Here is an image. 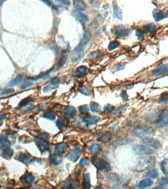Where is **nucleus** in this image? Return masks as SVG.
Segmentation results:
<instances>
[{
    "mask_svg": "<svg viewBox=\"0 0 168 189\" xmlns=\"http://www.w3.org/2000/svg\"><path fill=\"white\" fill-rule=\"evenodd\" d=\"M153 16L157 22H159V21L162 20L165 18L164 13L163 11L160 10V9H154L153 12Z\"/></svg>",
    "mask_w": 168,
    "mask_h": 189,
    "instance_id": "nucleus-16",
    "label": "nucleus"
},
{
    "mask_svg": "<svg viewBox=\"0 0 168 189\" xmlns=\"http://www.w3.org/2000/svg\"><path fill=\"white\" fill-rule=\"evenodd\" d=\"M73 3H74V8H75L76 9H78V10H84V9H86L85 3H84L83 1H81V0H74V1H73Z\"/></svg>",
    "mask_w": 168,
    "mask_h": 189,
    "instance_id": "nucleus-23",
    "label": "nucleus"
},
{
    "mask_svg": "<svg viewBox=\"0 0 168 189\" xmlns=\"http://www.w3.org/2000/svg\"><path fill=\"white\" fill-rule=\"evenodd\" d=\"M153 189H164V187H162V186H158V187H155Z\"/></svg>",
    "mask_w": 168,
    "mask_h": 189,
    "instance_id": "nucleus-59",
    "label": "nucleus"
},
{
    "mask_svg": "<svg viewBox=\"0 0 168 189\" xmlns=\"http://www.w3.org/2000/svg\"><path fill=\"white\" fill-rule=\"evenodd\" d=\"M125 64H119V66L117 67V70L118 71H120V70H122L125 68Z\"/></svg>",
    "mask_w": 168,
    "mask_h": 189,
    "instance_id": "nucleus-56",
    "label": "nucleus"
},
{
    "mask_svg": "<svg viewBox=\"0 0 168 189\" xmlns=\"http://www.w3.org/2000/svg\"><path fill=\"white\" fill-rule=\"evenodd\" d=\"M79 112L82 113V114H86V113H88L89 112V107H88V105H84L80 106V107H79Z\"/></svg>",
    "mask_w": 168,
    "mask_h": 189,
    "instance_id": "nucleus-37",
    "label": "nucleus"
},
{
    "mask_svg": "<svg viewBox=\"0 0 168 189\" xmlns=\"http://www.w3.org/2000/svg\"><path fill=\"white\" fill-rule=\"evenodd\" d=\"M156 163V160L154 157H145V158L142 159L140 161V164H139V168L140 169H145L149 167L153 166Z\"/></svg>",
    "mask_w": 168,
    "mask_h": 189,
    "instance_id": "nucleus-6",
    "label": "nucleus"
},
{
    "mask_svg": "<svg viewBox=\"0 0 168 189\" xmlns=\"http://www.w3.org/2000/svg\"><path fill=\"white\" fill-rule=\"evenodd\" d=\"M31 101H32V99H31L30 97H28V98H26V99H24L22 100L20 103V107L26 106V105H28L30 102H31Z\"/></svg>",
    "mask_w": 168,
    "mask_h": 189,
    "instance_id": "nucleus-38",
    "label": "nucleus"
},
{
    "mask_svg": "<svg viewBox=\"0 0 168 189\" xmlns=\"http://www.w3.org/2000/svg\"><path fill=\"white\" fill-rule=\"evenodd\" d=\"M37 136H40L41 139H44V140H47V139H49V137H50V136H49L48 133H41V132L37 133Z\"/></svg>",
    "mask_w": 168,
    "mask_h": 189,
    "instance_id": "nucleus-46",
    "label": "nucleus"
},
{
    "mask_svg": "<svg viewBox=\"0 0 168 189\" xmlns=\"http://www.w3.org/2000/svg\"><path fill=\"white\" fill-rule=\"evenodd\" d=\"M90 39H91V35L89 33H86L82 37V39L80 41V43L78 45L76 48L74 49L71 55V60L72 62H78L82 58L83 55V52L84 51L85 46L88 44Z\"/></svg>",
    "mask_w": 168,
    "mask_h": 189,
    "instance_id": "nucleus-1",
    "label": "nucleus"
},
{
    "mask_svg": "<svg viewBox=\"0 0 168 189\" xmlns=\"http://www.w3.org/2000/svg\"><path fill=\"white\" fill-rule=\"evenodd\" d=\"M35 143H36L37 147H38L39 151H40L41 153L48 152L49 150H50V144L47 141L43 140L41 139H36Z\"/></svg>",
    "mask_w": 168,
    "mask_h": 189,
    "instance_id": "nucleus-8",
    "label": "nucleus"
},
{
    "mask_svg": "<svg viewBox=\"0 0 168 189\" xmlns=\"http://www.w3.org/2000/svg\"><path fill=\"white\" fill-rule=\"evenodd\" d=\"M88 163V159L86 158V157H84V158H82L80 161V163H79V166L80 167H82V168H84V167L87 166V164Z\"/></svg>",
    "mask_w": 168,
    "mask_h": 189,
    "instance_id": "nucleus-42",
    "label": "nucleus"
},
{
    "mask_svg": "<svg viewBox=\"0 0 168 189\" xmlns=\"http://www.w3.org/2000/svg\"><path fill=\"white\" fill-rule=\"evenodd\" d=\"M23 81V77L22 75H17V76L14 79H13L9 82V86H14V85H17L20 83H21Z\"/></svg>",
    "mask_w": 168,
    "mask_h": 189,
    "instance_id": "nucleus-29",
    "label": "nucleus"
},
{
    "mask_svg": "<svg viewBox=\"0 0 168 189\" xmlns=\"http://www.w3.org/2000/svg\"><path fill=\"white\" fill-rule=\"evenodd\" d=\"M52 70V69H51ZM51 70H50V71H48L47 72H46V73H43V74H41L40 76H37L36 77V78H28V80H30V81H36V80H39V79H41V78H43L44 77L47 76V75H48V74L51 72Z\"/></svg>",
    "mask_w": 168,
    "mask_h": 189,
    "instance_id": "nucleus-39",
    "label": "nucleus"
},
{
    "mask_svg": "<svg viewBox=\"0 0 168 189\" xmlns=\"http://www.w3.org/2000/svg\"><path fill=\"white\" fill-rule=\"evenodd\" d=\"M79 92H81L82 94H83L84 95H86V96H88V95H90V90L87 87H85V86H82V87H81L80 88H79Z\"/></svg>",
    "mask_w": 168,
    "mask_h": 189,
    "instance_id": "nucleus-36",
    "label": "nucleus"
},
{
    "mask_svg": "<svg viewBox=\"0 0 168 189\" xmlns=\"http://www.w3.org/2000/svg\"><path fill=\"white\" fill-rule=\"evenodd\" d=\"M121 97H122L124 100L128 99V95L125 91H122V93H121Z\"/></svg>",
    "mask_w": 168,
    "mask_h": 189,
    "instance_id": "nucleus-54",
    "label": "nucleus"
},
{
    "mask_svg": "<svg viewBox=\"0 0 168 189\" xmlns=\"http://www.w3.org/2000/svg\"><path fill=\"white\" fill-rule=\"evenodd\" d=\"M74 13H76L77 15L79 17H81V18L82 19H83V20H84V21H87V22H88V21L89 20V19H88V16H87L86 15H85V14H84V13H82V12H80V11H74Z\"/></svg>",
    "mask_w": 168,
    "mask_h": 189,
    "instance_id": "nucleus-40",
    "label": "nucleus"
},
{
    "mask_svg": "<svg viewBox=\"0 0 168 189\" xmlns=\"http://www.w3.org/2000/svg\"><path fill=\"white\" fill-rule=\"evenodd\" d=\"M103 109L105 113H111L112 112L113 110H115V107L113 105H109V104H108V105H105L103 108Z\"/></svg>",
    "mask_w": 168,
    "mask_h": 189,
    "instance_id": "nucleus-41",
    "label": "nucleus"
},
{
    "mask_svg": "<svg viewBox=\"0 0 168 189\" xmlns=\"http://www.w3.org/2000/svg\"><path fill=\"white\" fill-rule=\"evenodd\" d=\"M0 151H1V147H0Z\"/></svg>",
    "mask_w": 168,
    "mask_h": 189,
    "instance_id": "nucleus-62",
    "label": "nucleus"
},
{
    "mask_svg": "<svg viewBox=\"0 0 168 189\" xmlns=\"http://www.w3.org/2000/svg\"><path fill=\"white\" fill-rule=\"evenodd\" d=\"M82 155V151L79 148L76 147L71 151V152L67 155V158L72 161V162H76Z\"/></svg>",
    "mask_w": 168,
    "mask_h": 189,
    "instance_id": "nucleus-9",
    "label": "nucleus"
},
{
    "mask_svg": "<svg viewBox=\"0 0 168 189\" xmlns=\"http://www.w3.org/2000/svg\"><path fill=\"white\" fill-rule=\"evenodd\" d=\"M18 160L23 164H28L30 162H32L31 161V157L25 153H21L18 157Z\"/></svg>",
    "mask_w": 168,
    "mask_h": 189,
    "instance_id": "nucleus-19",
    "label": "nucleus"
},
{
    "mask_svg": "<svg viewBox=\"0 0 168 189\" xmlns=\"http://www.w3.org/2000/svg\"><path fill=\"white\" fill-rule=\"evenodd\" d=\"M95 189H105V188H103V187L99 186V187H97V188Z\"/></svg>",
    "mask_w": 168,
    "mask_h": 189,
    "instance_id": "nucleus-60",
    "label": "nucleus"
},
{
    "mask_svg": "<svg viewBox=\"0 0 168 189\" xmlns=\"http://www.w3.org/2000/svg\"><path fill=\"white\" fill-rule=\"evenodd\" d=\"M168 124V110L165 109V111H163V113L161 115V117L160 119L158 120L156 126H158L159 128L166 127Z\"/></svg>",
    "mask_w": 168,
    "mask_h": 189,
    "instance_id": "nucleus-10",
    "label": "nucleus"
},
{
    "mask_svg": "<svg viewBox=\"0 0 168 189\" xmlns=\"http://www.w3.org/2000/svg\"><path fill=\"white\" fill-rule=\"evenodd\" d=\"M131 32V30L128 28L127 26L123 25H119L115 26L114 29L115 35L118 36H125L129 35Z\"/></svg>",
    "mask_w": 168,
    "mask_h": 189,
    "instance_id": "nucleus-5",
    "label": "nucleus"
},
{
    "mask_svg": "<svg viewBox=\"0 0 168 189\" xmlns=\"http://www.w3.org/2000/svg\"><path fill=\"white\" fill-rule=\"evenodd\" d=\"M6 118V115L5 114H2V115H0V120L4 119Z\"/></svg>",
    "mask_w": 168,
    "mask_h": 189,
    "instance_id": "nucleus-58",
    "label": "nucleus"
},
{
    "mask_svg": "<svg viewBox=\"0 0 168 189\" xmlns=\"http://www.w3.org/2000/svg\"><path fill=\"white\" fill-rule=\"evenodd\" d=\"M168 70V66L167 64H162L160 67H158L157 68L156 70H154L153 72V74L155 75V76H159V75H161V74H163L164 73H167Z\"/></svg>",
    "mask_w": 168,
    "mask_h": 189,
    "instance_id": "nucleus-13",
    "label": "nucleus"
},
{
    "mask_svg": "<svg viewBox=\"0 0 168 189\" xmlns=\"http://www.w3.org/2000/svg\"><path fill=\"white\" fill-rule=\"evenodd\" d=\"M111 133L109 132H105V133H101L98 136V140L101 141L102 143H106L108 141L110 140V139H111Z\"/></svg>",
    "mask_w": 168,
    "mask_h": 189,
    "instance_id": "nucleus-18",
    "label": "nucleus"
},
{
    "mask_svg": "<svg viewBox=\"0 0 168 189\" xmlns=\"http://www.w3.org/2000/svg\"><path fill=\"white\" fill-rule=\"evenodd\" d=\"M90 174H85L83 176V188L84 189H91Z\"/></svg>",
    "mask_w": 168,
    "mask_h": 189,
    "instance_id": "nucleus-22",
    "label": "nucleus"
},
{
    "mask_svg": "<svg viewBox=\"0 0 168 189\" xmlns=\"http://www.w3.org/2000/svg\"><path fill=\"white\" fill-rule=\"evenodd\" d=\"M63 113H64V116L69 119H73L76 117L77 115L76 109L72 106V105H69V106L64 108Z\"/></svg>",
    "mask_w": 168,
    "mask_h": 189,
    "instance_id": "nucleus-7",
    "label": "nucleus"
},
{
    "mask_svg": "<svg viewBox=\"0 0 168 189\" xmlns=\"http://www.w3.org/2000/svg\"><path fill=\"white\" fill-rule=\"evenodd\" d=\"M62 161H63V159L58 154L55 153V154H52L50 156V162L54 165H56V166L59 165L62 163Z\"/></svg>",
    "mask_w": 168,
    "mask_h": 189,
    "instance_id": "nucleus-14",
    "label": "nucleus"
},
{
    "mask_svg": "<svg viewBox=\"0 0 168 189\" xmlns=\"http://www.w3.org/2000/svg\"><path fill=\"white\" fill-rule=\"evenodd\" d=\"M56 125H57V128H58V129H60V130L63 129V128L64 127V120L62 119L61 118H59L58 119H57V121Z\"/></svg>",
    "mask_w": 168,
    "mask_h": 189,
    "instance_id": "nucleus-43",
    "label": "nucleus"
},
{
    "mask_svg": "<svg viewBox=\"0 0 168 189\" xmlns=\"http://www.w3.org/2000/svg\"><path fill=\"white\" fill-rule=\"evenodd\" d=\"M119 47V43L118 42V41H111L109 44V47H108V49H109V51H113L115 49L118 48Z\"/></svg>",
    "mask_w": 168,
    "mask_h": 189,
    "instance_id": "nucleus-32",
    "label": "nucleus"
},
{
    "mask_svg": "<svg viewBox=\"0 0 168 189\" xmlns=\"http://www.w3.org/2000/svg\"><path fill=\"white\" fill-rule=\"evenodd\" d=\"M3 153L4 155L7 157H12L13 155V150L10 148V146H3Z\"/></svg>",
    "mask_w": 168,
    "mask_h": 189,
    "instance_id": "nucleus-27",
    "label": "nucleus"
},
{
    "mask_svg": "<svg viewBox=\"0 0 168 189\" xmlns=\"http://www.w3.org/2000/svg\"><path fill=\"white\" fill-rule=\"evenodd\" d=\"M102 20H102V17L99 16H97V18L94 19V20L93 21L92 23H91V25H93V24H94V23H97L96 27H98L99 25H100V24L102 23Z\"/></svg>",
    "mask_w": 168,
    "mask_h": 189,
    "instance_id": "nucleus-44",
    "label": "nucleus"
},
{
    "mask_svg": "<svg viewBox=\"0 0 168 189\" xmlns=\"http://www.w3.org/2000/svg\"><path fill=\"white\" fill-rule=\"evenodd\" d=\"M143 141L146 145L152 146L153 148H158V147L161 146V142L160 141L158 140H156V139L151 138V137L143 139Z\"/></svg>",
    "mask_w": 168,
    "mask_h": 189,
    "instance_id": "nucleus-12",
    "label": "nucleus"
},
{
    "mask_svg": "<svg viewBox=\"0 0 168 189\" xmlns=\"http://www.w3.org/2000/svg\"><path fill=\"white\" fill-rule=\"evenodd\" d=\"M160 183H161V185H163V186H164V185H167L168 178L167 177H163V178H161V180H160Z\"/></svg>",
    "mask_w": 168,
    "mask_h": 189,
    "instance_id": "nucleus-50",
    "label": "nucleus"
},
{
    "mask_svg": "<svg viewBox=\"0 0 168 189\" xmlns=\"http://www.w3.org/2000/svg\"><path fill=\"white\" fill-rule=\"evenodd\" d=\"M127 106H128V105H122L121 107H119L118 109H116L115 110L114 115H119L120 113H121V111H122V110L124 109V108H126Z\"/></svg>",
    "mask_w": 168,
    "mask_h": 189,
    "instance_id": "nucleus-47",
    "label": "nucleus"
},
{
    "mask_svg": "<svg viewBox=\"0 0 168 189\" xmlns=\"http://www.w3.org/2000/svg\"><path fill=\"white\" fill-rule=\"evenodd\" d=\"M159 103H167V95H165V97H163L160 99Z\"/></svg>",
    "mask_w": 168,
    "mask_h": 189,
    "instance_id": "nucleus-55",
    "label": "nucleus"
},
{
    "mask_svg": "<svg viewBox=\"0 0 168 189\" xmlns=\"http://www.w3.org/2000/svg\"><path fill=\"white\" fill-rule=\"evenodd\" d=\"M0 143H2L3 146H10V141L8 140V138L5 136H0Z\"/></svg>",
    "mask_w": 168,
    "mask_h": 189,
    "instance_id": "nucleus-33",
    "label": "nucleus"
},
{
    "mask_svg": "<svg viewBox=\"0 0 168 189\" xmlns=\"http://www.w3.org/2000/svg\"><path fill=\"white\" fill-rule=\"evenodd\" d=\"M33 83L32 82H24L23 84H22V85H21V88H23V89H24V88H26L30 87V86H31V85H33Z\"/></svg>",
    "mask_w": 168,
    "mask_h": 189,
    "instance_id": "nucleus-51",
    "label": "nucleus"
},
{
    "mask_svg": "<svg viewBox=\"0 0 168 189\" xmlns=\"http://www.w3.org/2000/svg\"><path fill=\"white\" fill-rule=\"evenodd\" d=\"M161 168L162 170V172L165 175H167L168 174V159H164L161 164Z\"/></svg>",
    "mask_w": 168,
    "mask_h": 189,
    "instance_id": "nucleus-26",
    "label": "nucleus"
},
{
    "mask_svg": "<svg viewBox=\"0 0 168 189\" xmlns=\"http://www.w3.org/2000/svg\"><path fill=\"white\" fill-rule=\"evenodd\" d=\"M66 61H67V56H62V57H61V59L59 60V62H58V67H59V68H61V67L63 66V65L65 64Z\"/></svg>",
    "mask_w": 168,
    "mask_h": 189,
    "instance_id": "nucleus-45",
    "label": "nucleus"
},
{
    "mask_svg": "<svg viewBox=\"0 0 168 189\" xmlns=\"http://www.w3.org/2000/svg\"><path fill=\"white\" fill-rule=\"evenodd\" d=\"M24 179H25V181L28 184H32L35 181V177L33 176L32 174H30V173H26L24 175Z\"/></svg>",
    "mask_w": 168,
    "mask_h": 189,
    "instance_id": "nucleus-30",
    "label": "nucleus"
},
{
    "mask_svg": "<svg viewBox=\"0 0 168 189\" xmlns=\"http://www.w3.org/2000/svg\"><path fill=\"white\" fill-rule=\"evenodd\" d=\"M92 164H94V166L96 168L99 169V170H103V171H108L110 169V165L108 163L107 161H105V160L99 157H94L92 159Z\"/></svg>",
    "mask_w": 168,
    "mask_h": 189,
    "instance_id": "nucleus-3",
    "label": "nucleus"
},
{
    "mask_svg": "<svg viewBox=\"0 0 168 189\" xmlns=\"http://www.w3.org/2000/svg\"><path fill=\"white\" fill-rule=\"evenodd\" d=\"M132 135L140 139L150 138L154 135V131L149 126H137L132 131Z\"/></svg>",
    "mask_w": 168,
    "mask_h": 189,
    "instance_id": "nucleus-2",
    "label": "nucleus"
},
{
    "mask_svg": "<svg viewBox=\"0 0 168 189\" xmlns=\"http://www.w3.org/2000/svg\"><path fill=\"white\" fill-rule=\"evenodd\" d=\"M136 35L138 39H142L144 36V33H143L142 31L137 30L136 32Z\"/></svg>",
    "mask_w": 168,
    "mask_h": 189,
    "instance_id": "nucleus-53",
    "label": "nucleus"
},
{
    "mask_svg": "<svg viewBox=\"0 0 168 189\" xmlns=\"http://www.w3.org/2000/svg\"><path fill=\"white\" fill-rule=\"evenodd\" d=\"M78 186V182L74 179H68L67 181L64 182L61 184L62 189H76Z\"/></svg>",
    "mask_w": 168,
    "mask_h": 189,
    "instance_id": "nucleus-11",
    "label": "nucleus"
},
{
    "mask_svg": "<svg viewBox=\"0 0 168 189\" xmlns=\"http://www.w3.org/2000/svg\"><path fill=\"white\" fill-rule=\"evenodd\" d=\"M57 2H58V3H62L63 4L67 5H70V2H69V1H61V0H60V1H57Z\"/></svg>",
    "mask_w": 168,
    "mask_h": 189,
    "instance_id": "nucleus-57",
    "label": "nucleus"
},
{
    "mask_svg": "<svg viewBox=\"0 0 168 189\" xmlns=\"http://www.w3.org/2000/svg\"><path fill=\"white\" fill-rule=\"evenodd\" d=\"M54 88V85H52V84H49V85H47V86H46V87L43 88V92H50V91L53 89Z\"/></svg>",
    "mask_w": 168,
    "mask_h": 189,
    "instance_id": "nucleus-52",
    "label": "nucleus"
},
{
    "mask_svg": "<svg viewBox=\"0 0 168 189\" xmlns=\"http://www.w3.org/2000/svg\"><path fill=\"white\" fill-rule=\"evenodd\" d=\"M90 109H91L92 112H93V113H98L101 111V109H102V108H101L99 104H98L96 102H92V103L90 104Z\"/></svg>",
    "mask_w": 168,
    "mask_h": 189,
    "instance_id": "nucleus-28",
    "label": "nucleus"
},
{
    "mask_svg": "<svg viewBox=\"0 0 168 189\" xmlns=\"http://www.w3.org/2000/svg\"><path fill=\"white\" fill-rule=\"evenodd\" d=\"M156 25L153 23H148L146 25H145L143 27V30L145 31L146 33H152L156 30Z\"/></svg>",
    "mask_w": 168,
    "mask_h": 189,
    "instance_id": "nucleus-25",
    "label": "nucleus"
},
{
    "mask_svg": "<svg viewBox=\"0 0 168 189\" xmlns=\"http://www.w3.org/2000/svg\"><path fill=\"white\" fill-rule=\"evenodd\" d=\"M147 176L150 177V178H153V179L157 178L158 177L157 171V170H155V169L150 170V171L147 173Z\"/></svg>",
    "mask_w": 168,
    "mask_h": 189,
    "instance_id": "nucleus-35",
    "label": "nucleus"
},
{
    "mask_svg": "<svg viewBox=\"0 0 168 189\" xmlns=\"http://www.w3.org/2000/svg\"><path fill=\"white\" fill-rule=\"evenodd\" d=\"M14 92V89L13 88H9V89H3L0 92V95H8V94H11V93H13Z\"/></svg>",
    "mask_w": 168,
    "mask_h": 189,
    "instance_id": "nucleus-49",
    "label": "nucleus"
},
{
    "mask_svg": "<svg viewBox=\"0 0 168 189\" xmlns=\"http://www.w3.org/2000/svg\"><path fill=\"white\" fill-rule=\"evenodd\" d=\"M153 184V181L150 178H145L140 181V183L138 184V187L140 188H149V187L152 186Z\"/></svg>",
    "mask_w": 168,
    "mask_h": 189,
    "instance_id": "nucleus-15",
    "label": "nucleus"
},
{
    "mask_svg": "<svg viewBox=\"0 0 168 189\" xmlns=\"http://www.w3.org/2000/svg\"><path fill=\"white\" fill-rule=\"evenodd\" d=\"M84 122L88 123V125H92V124L96 123L99 120V118L98 116H95V115H88V116L84 118Z\"/></svg>",
    "mask_w": 168,
    "mask_h": 189,
    "instance_id": "nucleus-24",
    "label": "nucleus"
},
{
    "mask_svg": "<svg viewBox=\"0 0 168 189\" xmlns=\"http://www.w3.org/2000/svg\"><path fill=\"white\" fill-rule=\"evenodd\" d=\"M100 151V145L97 143H93L90 146V151L93 153H99Z\"/></svg>",
    "mask_w": 168,
    "mask_h": 189,
    "instance_id": "nucleus-31",
    "label": "nucleus"
},
{
    "mask_svg": "<svg viewBox=\"0 0 168 189\" xmlns=\"http://www.w3.org/2000/svg\"><path fill=\"white\" fill-rule=\"evenodd\" d=\"M43 117L46 118L47 119L50 120H54L55 118H56V115L54 113H53L52 112H46L43 114Z\"/></svg>",
    "mask_w": 168,
    "mask_h": 189,
    "instance_id": "nucleus-34",
    "label": "nucleus"
},
{
    "mask_svg": "<svg viewBox=\"0 0 168 189\" xmlns=\"http://www.w3.org/2000/svg\"><path fill=\"white\" fill-rule=\"evenodd\" d=\"M67 148V146L66 143H58V144H57L55 146V148H54V151H55V153L56 154H61V153H63L64 151H66Z\"/></svg>",
    "mask_w": 168,
    "mask_h": 189,
    "instance_id": "nucleus-17",
    "label": "nucleus"
},
{
    "mask_svg": "<svg viewBox=\"0 0 168 189\" xmlns=\"http://www.w3.org/2000/svg\"><path fill=\"white\" fill-rule=\"evenodd\" d=\"M51 82L52 85H57V84H60V82H61V78H58V77H57V78H52Z\"/></svg>",
    "mask_w": 168,
    "mask_h": 189,
    "instance_id": "nucleus-48",
    "label": "nucleus"
},
{
    "mask_svg": "<svg viewBox=\"0 0 168 189\" xmlns=\"http://www.w3.org/2000/svg\"><path fill=\"white\" fill-rule=\"evenodd\" d=\"M133 151H135V153L139 155H150L153 153V150L150 148L149 146L145 145H135L133 146Z\"/></svg>",
    "mask_w": 168,
    "mask_h": 189,
    "instance_id": "nucleus-4",
    "label": "nucleus"
},
{
    "mask_svg": "<svg viewBox=\"0 0 168 189\" xmlns=\"http://www.w3.org/2000/svg\"><path fill=\"white\" fill-rule=\"evenodd\" d=\"M5 189H13V188H5Z\"/></svg>",
    "mask_w": 168,
    "mask_h": 189,
    "instance_id": "nucleus-61",
    "label": "nucleus"
},
{
    "mask_svg": "<svg viewBox=\"0 0 168 189\" xmlns=\"http://www.w3.org/2000/svg\"><path fill=\"white\" fill-rule=\"evenodd\" d=\"M88 72V68L85 66H81L78 67L76 70H75V75L78 78H82L84 77Z\"/></svg>",
    "mask_w": 168,
    "mask_h": 189,
    "instance_id": "nucleus-20",
    "label": "nucleus"
},
{
    "mask_svg": "<svg viewBox=\"0 0 168 189\" xmlns=\"http://www.w3.org/2000/svg\"><path fill=\"white\" fill-rule=\"evenodd\" d=\"M113 13H114V16L115 18H117L118 20H122V9L118 6L115 3L113 4Z\"/></svg>",
    "mask_w": 168,
    "mask_h": 189,
    "instance_id": "nucleus-21",
    "label": "nucleus"
}]
</instances>
